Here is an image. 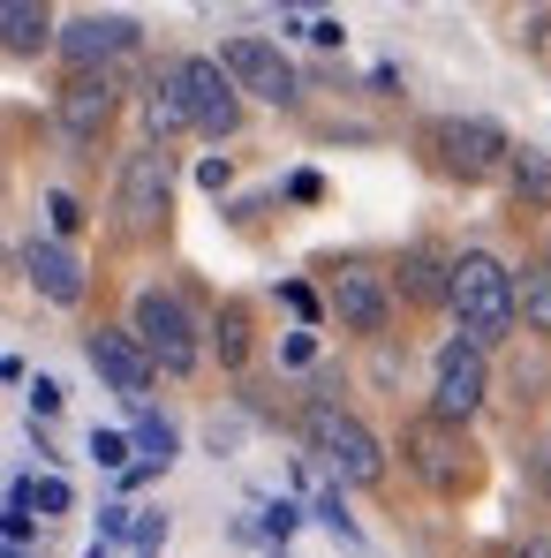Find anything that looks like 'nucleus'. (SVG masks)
Wrapping results in <instances>:
<instances>
[{
	"label": "nucleus",
	"mask_w": 551,
	"mask_h": 558,
	"mask_svg": "<svg viewBox=\"0 0 551 558\" xmlns=\"http://www.w3.org/2000/svg\"><path fill=\"white\" fill-rule=\"evenodd\" d=\"M446 302H454V317H460V340H476V348H491V340L514 332V272L491 250H468V257L446 265Z\"/></svg>",
	"instance_id": "f257e3e1"
},
{
	"label": "nucleus",
	"mask_w": 551,
	"mask_h": 558,
	"mask_svg": "<svg viewBox=\"0 0 551 558\" xmlns=\"http://www.w3.org/2000/svg\"><path fill=\"white\" fill-rule=\"evenodd\" d=\"M302 438H310V453L333 468L340 483H378V475H385V446L370 438V423H356V415L333 408V400H318V408L302 415Z\"/></svg>",
	"instance_id": "f03ea898"
},
{
	"label": "nucleus",
	"mask_w": 551,
	"mask_h": 558,
	"mask_svg": "<svg viewBox=\"0 0 551 558\" xmlns=\"http://www.w3.org/2000/svg\"><path fill=\"white\" fill-rule=\"evenodd\" d=\"M431 151H439V167H446L454 182H491L499 167H514L506 129L483 121V113H446V121H431Z\"/></svg>",
	"instance_id": "7ed1b4c3"
},
{
	"label": "nucleus",
	"mask_w": 551,
	"mask_h": 558,
	"mask_svg": "<svg viewBox=\"0 0 551 558\" xmlns=\"http://www.w3.org/2000/svg\"><path fill=\"white\" fill-rule=\"evenodd\" d=\"M129 332H136V348L159 363V371H196V317H189L182 294H167V287H144L136 294V310H129Z\"/></svg>",
	"instance_id": "20e7f679"
},
{
	"label": "nucleus",
	"mask_w": 551,
	"mask_h": 558,
	"mask_svg": "<svg viewBox=\"0 0 551 558\" xmlns=\"http://www.w3.org/2000/svg\"><path fill=\"white\" fill-rule=\"evenodd\" d=\"M113 211H121V234H159L167 211H175V174H167V151L144 144L121 159V189H113Z\"/></svg>",
	"instance_id": "39448f33"
},
{
	"label": "nucleus",
	"mask_w": 551,
	"mask_h": 558,
	"mask_svg": "<svg viewBox=\"0 0 551 558\" xmlns=\"http://www.w3.org/2000/svg\"><path fill=\"white\" fill-rule=\"evenodd\" d=\"M167 84H175V98H182L189 129H204V136H235V129H242V92L227 84V69H219V61L189 53V61L167 69Z\"/></svg>",
	"instance_id": "423d86ee"
},
{
	"label": "nucleus",
	"mask_w": 551,
	"mask_h": 558,
	"mask_svg": "<svg viewBox=\"0 0 551 558\" xmlns=\"http://www.w3.org/2000/svg\"><path fill=\"white\" fill-rule=\"evenodd\" d=\"M483 392H491V363H483V348L476 340H446L439 348V363H431V423H468L476 408H483Z\"/></svg>",
	"instance_id": "0eeeda50"
},
{
	"label": "nucleus",
	"mask_w": 551,
	"mask_h": 558,
	"mask_svg": "<svg viewBox=\"0 0 551 558\" xmlns=\"http://www.w3.org/2000/svg\"><path fill=\"white\" fill-rule=\"evenodd\" d=\"M219 69H227L235 92L265 98V106H295V69H287V53L265 46V38H227L219 46Z\"/></svg>",
	"instance_id": "6e6552de"
},
{
	"label": "nucleus",
	"mask_w": 551,
	"mask_h": 558,
	"mask_svg": "<svg viewBox=\"0 0 551 558\" xmlns=\"http://www.w3.org/2000/svg\"><path fill=\"white\" fill-rule=\"evenodd\" d=\"M84 355H92V371L106 377V385H113L121 400H144V392H152V377H159V363H152V355L136 348V332H113V325L84 340Z\"/></svg>",
	"instance_id": "1a4fd4ad"
},
{
	"label": "nucleus",
	"mask_w": 551,
	"mask_h": 558,
	"mask_svg": "<svg viewBox=\"0 0 551 558\" xmlns=\"http://www.w3.org/2000/svg\"><path fill=\"white\" fill-rule=\"evenodd\" d=\"M53 121H61V136H69V144H98V129L113 121V84L92 76V69H84V76H69V84L53 92Z\"/></svg>",
	"instance_id": "9d476101"
},
{
	"label": "nucleus",
	"mask_w": 551,
	"mask_h": 558,
	"mask_svg": "<svg viewBox=\"0 0 551 558\" xmlns=\"http://www.w3.org/2000/svg\"><path fill=\"white\" fill-rule=\"evenodd\" d=\"M69 61H76V76L98 69V61H113V53H129L136 46V15H76V23H61V38H53Z\"/></svg>",
	"instance_id": "9b49d317"
},
{
	"label": "nucleus",
	"mask_w": 551,
	"mask_h": 558,
	"mask_svg": "<svg viewBox=\"0 0 551 558\" xmlns=\"http://www.w3.org/2000/svg\"><path fill=\"white\" fill-rule=\"evenodd\" d=\"M23 272H31V287H38L46 302H61V310L84 302V257H76L69 242H53V234L23 250Z\"/></svg>",
	"instance_id": "f8f14e48"
},
{
	"label": "nucleus",
	"mask_w": 551,
	"mask_h": 558,
	"mask_svg": "<svg viewBox=\"0 0 551 558\" xmlns=\"http://www.w3.org/2000/svg\"><path fill=\"white\" fill-rule=\"evenodd\" d=\"M333 310H340V325L348 332H385V279L378 272H363V265H348V272L333 279Z\"/></svg>",
	"instance_id": "ddd939ff"
},
{
	"label": "nucleus",
	"mask_w": 551,
	"mask_h": 558,
	"mask_svg": "<svg viewBox=\"0 0 551 558\" xmlns=\"http://www.w3.org/2000/svg\"><path fill=\"white\" fill-rule=\"evenodd\" d=\"M408 461L423 468L439 490H460V483L476 475V461H468L454 438H446V423H416V430H408Z\"/></svg>",
	"instance_id": "4468645a"
},
{
	"label": "nucleus",
	"mask_w": 551,
	"mask_h": 558,
	"mask_svg": "<svg viewBox=\"0 0 551 558\" xmlns=\"http://www.w3.org/2000/svg\"><path fill=\"white\" fill-rule=\"evenodd\" d=\"M61 31H53V15L38 8V0H0V46L8 53H38V46H53Z\"/></svg>",
	"instance_id": "2eb2a0df"
},
{
	"label": "nucleus",
	"mask_w": 551,
	"mask_h": 558,
	"mask_svg": "<svg viewBox=\"0 0 551 558\" xmlns=\"http://www.w3.org/2000/svg\"><path fill=\"white\" fill-rule=\"evenodd\" d=\"M514 317H522L529 332H551V257H537V265L514 272Z\"/></svg>",
	"instance_id": "dca6fc26"
},
{
	"label": "nucleus",
	"mask_w": 551,
	"mask_h": 558,
	"mask_svg": "<svg viewBox=\"0 0 551 558\" xmlns=\"http://www.w3.org/2000/svg\"><path fill=\"white\" fill-rule=\"evenodd\" d=\"M506 174H514V196H522V204H537V211H551V159H544V151H529V144H522Z\"/></svg>",
	"instance_id": "f3484780"
},
{
	"label": "nucleus",
	"mask_w": 551,
	"mask_h": 558,
	"mask_svg": "<svg viewBox=\"0 0 551 558\" xmlns=\"http://www.w3.org/2000/svg\"><path fill=\"white\" fill-rule=\"evenodd\" d=\"M144 121H152V136L189 129V113H182V98H175V84H167V76H159V84H152V98H144Z\"/></svg>",
	"instance_id": "a211bd4d"
},
{
	"label": "nucleus",
	"mask_w": 551,
	"mask_h": 558,
	"mask_svg": "<svg viewBox=\"0 0 551 558\" xmlns=\"http://www.w3.org/2000/svg\"><path fill=\"white\" fill-rule=\"evenodd\" d=\"M15 506H31V513H69L76 498H69V483H61V475H46V483H23V490H15Z\"/></svg>",
	"instance_id": "6ab92c4d"
},
{
	"label": "nucleus",
	"mask_w": 551,
	"mask_h": 558,
	"mask_svg": "<svg viewBox=\"0 0 551 558\" xmlns=\"http://www.w3.org/2000/svg\"><path fill=\"white\" fill-rule=\"evenodd\" d=\"M136 446H144V468H167L175 461V423L144 415V423H136Z\"/></svg>",
	"instance_id": "aec40b11"
},
{
	"label": "nucleus",
	"mask_w": 551,
	"mask_h": 558,
	"mask_svg": "<svg viewBox=\"0 0 551 558\" xmlns=\"http://www.w3.org/2000/svg\"><path fill=\"white\" fill-rule=\"evenodd\" d=\"M400 287H408V294H423V302H431V294H446V279H439V257H431V250H416V257L400 265Z\"/></svg>",
	"instance_id": "412c9836"
},
{
	"label": "nucleus",
	"mask_w": 551,
	"mask_h": 558,
	"mask_svg": "<svg viewBox=\"0 0 551 558\" xmlns=\"http://www.w3.org/2000/svg\"><path fill=\"white\" fill-rule=\"evenodd\" d=\"M242 355H250V317L227 302L219 310V363H242Z\"/></svg>",
	"instance_id": "4be33fe9"
},
{
	"label": "nucleus",
	"mask_w": 551,
	"mask_h": 558,
	"mask_svg": "<svg viewBox=\"0 0 551 558\" xmlns=\"http://www.w3.org/2000/svg\"><path fill=\"white\" fill-rule=\"evenodd\" d=\"M46 219H53V234H76V227H84V211H76V196H61V189L46 196Z\"/></svg>",
	"instance_id": "5701e85b"
},
{
	"label": "nucleus",
	"mask_w": 551,
	"mask_h": 558,
	"mask_svg": "<svg viewBox=\"0 0 551 558\" xmlns=\"http://www.w3.org/2000/svg\"><path fill=\"white\" fill-rule=\"evenodd\" d=\"M92 461H98V468H129V438H113V430H92Z\"/></svg>",
	"instance_id": "b1692460"
},
{
	"label": "nucleus",
	"mask_w": 551,
	"mask_h": 558,
	"mask_svg": "<svg viewBox=\"0 0 551 558\" xmlns=\"http://www.w3.org/2000/svg\"><path fill=\"white\" fill-rule=\"evenodd\" d=\"M53 408H61V385L38 377V385H31V415H53Z\"/></svg>",
	"instance_id": "393cba45"
},
{
	"label": "nucleus",
	"mask_w": 551,
	"mask_h": 558,
	"mask_svg": "<svg viewBox=\"0 0 551 558\" xmlns=\"http://www.w3.org/2000/svg\"><path fill=\"white\" fill-rule=\"evenodd\" d=\"M529 558H544V551H529Z\"/></svg>",
	"instance_id": "a878e982"
}]
</instances>
